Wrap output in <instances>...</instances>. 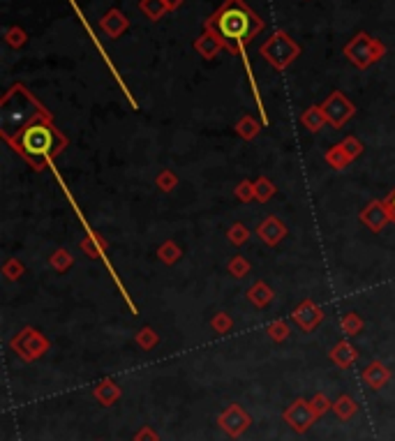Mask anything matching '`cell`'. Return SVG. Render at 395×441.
<instances>
[{
    "label": "cell",
    "mask_w": 395,
    "mask_h": 441,
    "mask_svg": "<svg viewBox=\"0 0 395 441\" xmlns=\"http://www.w3.org/2000/svg\"><path fill=\"white\" fill-rule=\"evenodd\" d=\"M245 296H247V300L252 303V305L256 307V309H263V307H268L270 303H273V298H275V291L273 289L268 287V282H263V280H256L252 287L247 289L245 291Z\"/></svg>",
    "instance_id": "17"
},
{
    "label": "cell",
    "mask_w": 395,
    "mask_h": 441,
    "mask_svg": "<svg viewBox=\"0 0 395 441\" xmlns=\"http://www.w3.org/2000/svg\"><path fill=\"white\" fill-rule=\"evenodd\" d=\"M218 423L227 434H231V437H240V434L249 427V423H252V418L247 416V411L243 409V406L231 404L227 411H222Z\"/></svg>",
    "instance_id": "12"
},
{
    "label": "cell",
    "mask_w": 395,
    "mask_h": 441,
    "mask_svg": "<svg viewBox=\"0 0 395 441\" xmlns=\"http://www.w3.org/2000/svg\"><path fill=\"white\" fill-rule=\"evenodd\" d=\"M49 266H51L55 273L62 275V273H67L69 268L74 266V257L69 254V250H65V247H58V250L49 257Z\"/></svg>",
    "instance_id": "26"
},
{
    "label": "cell",
    "mask_w": 395,
    "mask_h": 441,
    "mask_svg": "<svg viewBox=\"0 0 395 441\" xmlns=\"http://www.w3.org/2000/svg\"><path fill=\"white\" fill-rule=\"evenodd\" d=\"M139 10H141V15L148 17L150 21H159V19L169 12L164 0H139Z\"/></svg>",
    "instance_id": "24"
},
{
    "label": "cell",
    "mask_w": 395,
    "mask_h": 441,
    "mask_svg": "<svg viewBox=\"0 0 395 441\" xmlns=\"http://www.w3.org/2000/svg\"><path fill=\"white\" fill-rule=\"evenodd\" d=\"M315 418H317L315 409H312V404L305 402V399H296V402L284 411V420H287L296 432H305L315 423Z\"/></svg>",
    "instance_id": "13"
},
{
    "label": "cell",
    "mask_w": 395,
    "mask_h": 441,
    "mask_svg": "<svg viewBox=\"0 0 395 441\" xmlns=\"http://www.w3.org/2000/svg\"><path fill=\"white\" fill-rule=\"evenodd\" d=\"M100 28H102V33L107 37H111V39H118L123 35L125 30L130 28V19L123 15L121 10H109L107 15H104L102 19H100Z\"/></svg>",
    "instance_id": "15"
},
{
    "label": "cell",
    "mask_w": 395,
    "mask_h": 441,
    "mask_svg": "<svg viewBox=\"0 0 395 441\" xmlns=\"http://www.w3.org/2000/svg\"><path fill=\"white\" fill-rule=\"evenodd\" d=\"M155 185L159 192H164V195H169V192H173L178 188V176L173 169H162L159 174L155 176Z\"/></svg>",
    "instance_id": "31"
},
{
    "label": "cell",
    "mask_w": 395,
    "mask_h": 441,
    "mask_svg": "<svg viewBox=\"0 0 395 441\" xmlns=\"http://www.w3.org/2000/svg\"><path fill=\"white\" fill-rule=\"evenodd\" d=\"M266 333L268 337L273 342H284L287 337L291 335V328H289V323L284 321V319H277V321H270L268 326H266Z\"/></svg>",
    "instance_id": "34"
},
{
    "label": "cell",
    "mask_w": 395,
    "mask_h": 441,
    "mask_svg": "<svg viewBox=\"0 0 395 441\" xmlns=\"http://www.w3.org/2000/svg\"><path fill=\"white\" fill-rule=\"evenodd\" d=\"M263 28H266L263 19L252 8H247L245 0H225L206 19V30H213L225 42L229 53H243Z\"/></svg>",
    "instance_id": "2"
},
{
    "label": "cell",
    "mask_w": 395,
    "mask_h": 441,
    "mask_svg": "<svg viewBox=\"0 0 395 441\" xmlns=\"http://www.w3.org/2000/svg\"><path fill=\"white\" fill-rule=\"evenodd\" d=\"M386 56V44L379 42L377 37L367 35V33H356L349 42L344 44V58L358 70H367L370 65L379 63Z\"/></svg>",
    "instance_id": "5"
},
{
    "label": "cell",
    "mask_w": 395,
    "mask_h": 441,
    "mask_svg": "<svg viewBox=\"0 0 395 441\" xmlns=\"http://www.w3.org/2000/svg\"><path fill=\"white\" fill-rule=\"evenodd\" d=\"M301 125L308 129V132H319L324 125H328V120H326V116L322 111V105H315V107H308L305 111L301 114Z\"/></svg>",
    "instance_id": "20"
},
{
    "label": "cell",
    "mask_w": 395,
    "mask_h": 441,
    "mask_svg": "<svg viewBox=\"0 0 395 441\" xmlns=\"http://www.w3.org/2000/svg\"><path fill=\"white\" fill-rule=\"evenodd\" d=\"M10 347H12L14 354L21 358V361L33 363L51 349V342L46 340V335L42 333V330L33 328V326H24L10 340Z\"/></svg>",
    "instance_id": "6"
},
{
    "label": "cell",
    "mask_w": 395,
    "mask_h": 441,
    "mask_svg": "<svg viewBox=\"0 0 395 441\" xmlns=\"http://www.w3.org/2000/svg\"><path fill=\"white\" fill-rule=\"evenodd\" d=\"M324 316L326 314H324L322 305H317L312 298H305L294 307V312H291V321H294L303 333H312V330L324 321Z\"/></svg>",
    "instance_id": "10"
},
{
    "label": "cell",
    "mask_w": 395,
    "mask_h": 441,
    "mask_svg": "<svg viewBox=\"0 0 395 441\" xmlns=\"http://www.w3.org/2000/svg\"><path fill=\"white\" fill-rule=\"evenodd\" d=\"M363 326H365V321L358 312H346V314H342V319H340V328H342V333L349 337L358 335L360 330H363Z\"/></svg>",
    "instance_id": "27"
},
{
    "label": "cell",
    "mask_w": 395,
    "mask_h": 441,
    "mask_svg": "<svg viewBox=\"0 0 395 441\" xmlns=\"http://www.w3.org/2000/svg\"><path fill=\"white\" fill-rule=\"evenodd\" d=\"M3 278L7 282H17L24 278V273H26V266H24V261H19L17 257H10V259H5V264H3Z\"/></svg>",
    "instance_id": "30"
},
{
    "label": "cell",
    "mask_w": 395,
    "mask_h": 441,
    "mask_svg": "<svg viewBox=\"0 0 395 441\" xmlns=\"http://www.w3.org/2000/svg\"><path fill=\"white\" fill-rule=\"evenodd\" d=\"M333 411H335L342 420H346V418H351L353 413H356V402H353L349 395H340L337 402L333 404Z\"/></svg>",
    "instance_id": "37"
},
{
    "label": "cell",
    "mask_w": 395,
    "mask_h": 441,
    "mask_svg": "<svg viewBox=\"0 0 395 441\" xmlns=\"http://www.w3.org/2000/svg\"><path fill=\"white\" fill-rule=\"evenodd\" d=\"M211 328L218 335H227L229 330L234 328V316L229 314V312H215L213 319H211Z\"/></svg>",
    "instance_id": "36"
},
{
    "label": "cell",
    "mask_w": 395,
    "mask_h": 441,
    "mask_svg": "<svg viewBox=\"0 0 395 441\" xmlns=\"http://www.w3.org/2000/svg\"><path fill=\"white\" fill-rule=\"evenodd\" d=\"M358 219L365 229H370L372 233H379L393 222V215L391 210H388V206L384 204V199H372V201L358 213Z\"/></svg>",
    "instance_id": "9"
},
{
    "label": "cell",
    "mask_w": 395,
    "mask_h": 441,
    "mask_svg": "<svg viewBox=\"0 0 395 441\" xmlns=\"http://www.w3.org/2000/svg\"><path fill=\"white\" fill-rule=\"evenodd\" d=\"M7 146L24 157L33 171H44L55 162V157L65 153L67 136L55 127L53 116H42L7 141Z\"/></svg>",
    "instance_id": "1"
},
{
    "label": "cell",
    "mask_w": 395,
    "mask_h": 441,
    "mask_svg": "<svg viewBox=\"0 0 395 441\" xmlns=\"http://www.w3.org/2000/svg\"><path fill=\"white\" fill-rule=\"evenodd\" d=\"M81 252L86 254L90 259H107V252H109V243L107 238L100 236L97 231L88 229V236L81 238Z\"/></svg>",
    "instance_id": "16"
},
{
    "label": "cell",
    "mask_w": 395,
    "mask_h": 441,
    "mask_svg": "<svg viewBox=\"0 0 395 441\" xmlns=\"http://www.w3.org/2000/svg\"><path fill=\"white\" fill-rule=\"evenodd\" d=\"M227 240L231 243L234 247H243L249 240V229L243 222H234L231 226L227 229Z\"/></svg>",
    "instance_id": "32"
},
{
    "label": "cell",
    "mask_w": 395,
    "mask_h": 441,
    "mask_svg": "<svg viewBox=\"0 0 395 441\" xmlns=\"http://www.w3.org/2000/svg\"><path fill=\"white\" fill-rule=\"evenodd\" d=\"M388 379H391V372H388V368L381 361H372L363 370V381L370 386V388H374V390H379L381 386L388 381Z\"/></svg>",
    "instance_id": "19"
},
{
    "label": "cell",
    "mask_w": 395,
    "mask_h": 441,
    "mask_svg": "<svg viewBox=\"0 0 395 441\" xmlns=\"http://www.w3.org/2000/svg\"><path fill=\"white\" fill-rule=\"evenodd\" d=\"M275 192H277V185L270 181L268 176H259L254 181V199L259 204H266L270 201V199L275 197Z\"/></svg>",
    "instance_id": "25"
},
{
    "label": "cell",
    "mask_w": 395,
    "mask_h": 441,
    "mask_svg": "<svg viewBox=\"0 0 395 441\" xmlns=\"http://www.w3.org/2000/svg\"><path fill=\"white\" fill-rule=\"evenodd\" d=\"M227 271H229V275H231V278L243 280V278H247L249 271H252V264H249V259H245L243 254H236V257L229 259Z\"/></svg>",
    "instance_id": "28"
},
{
    "label": "cell",
    "mask_w": 395,
    "mask_h": 441,
    "mask_svg": "<svg viewBox=\"0 0 395 441\" xmlns=\"http://www.w3.org/2000/svg\"><path fill=\"white\" fill-rule=\"evenodd\" d=\"M134 441H159V437L155 430H150V427H141V430L134 434Z\"/></svg>",
    "instance_id": "39"
},
{
    "label": "cell",
    "mask_w": 395,
    "mask_h": 441,
    "mask_svg": "<svg viewBox=\"0 0 395 441\" xmlns=\"http://www.w3.org/2000/svg\"><path fill=\"white\" fill-rule=\"evenodd\" d=\"M322 111L333 129H340L356 116V105L346 98L342 91H333L328 98L322 102Z\"/></svg>",
    "instance_id": "8"
},
{
    "label": "cell",
    "mask_w": 395,
    "mask_h": 441,
    "mask_svg": "<svg viewBox=\"0 0 395 441\" xmlns=\"http://www.w3.org/2000/svg\"><path fill=\"white\" fill-rule=\"evenodd\" d=\"M363 150H365V146L358 136H344L340 143H335V146H331L326 150L324 162L328 164L333 171H344L353 160H358V157L363 155Z\"/></svg>",
    "instance_id": "7"
},
{
    "label": "cell",
    "mask_w": 395,
    "mask_h": 441,
    "mask_svg": "<svg viewBox=\"0 0 395 441\" xmlns=\"http://www.w3.org/2000/svg\"><path fill=\"white\" fill-rule=\"evenodd\" d=\"M234 129H236V134H238L243 141H252L261 132V123L256 120L254 116H243V118L236 123Z\"/></svg>",
    "instance_id": "23"
},
{
    "label": "cell",
    "mask_w": 395,
    "mask_h": 441,
    "mask_svg": "<svg viewBox=\"0 0 395 441\" xmlns=\"http://www.w3.org/2000/svg\"><path fill=\"white\" fill-rule=\"evenodd\" d=\"M256 236H259L263 245L277 247L289 236V229H287V224H284V219H280L277 215H266L259 224H256Z\"/></svg>",
    "instance_id": "11"
},
{
    "label": "cell",
    "mask_w": 395,
    "mask_h": 441,
    "mask_svg": "<svg viewBox=\"0 0 395 441\" xmlns=\"http://www.w3.org/2000/svg\"><path fill=\"white\" fill-rule=\"evenodd\" d=\"M155 254L164 266H173V264H178L180 257H183V247H180L176 240L169 238V240H164V243H159Z\"/></svg>",
    "instance_id": "21"
},
{
    "label": "cell",
    "mask_w": 395,
    "mask_h": 441,
    "mask_svg": "<svg viewBox=\"0 0 395 441\" xmlns=\"http://www.w3.org/2000/svg\"><path fill=\"white\" fill-rule=\"evenodd\" d=\"M5 42L12 49H24L28 42V33L21 26H10V28H5Z\"/></svg>",
    "instance_id": "33"
},
{
    "label": "cell",
    "mask_w": 395,
    "mask_h": 441,
    "mask_svg": "<svg viewBox=\"0 0 395 441\" xmlns=\"http://www.w3.org/2000/svg\"><path fill=\"white\" fill-rule=\"evenodd\" d=\"M95 397H97V402H102L104 406H111L118 397H121V388H118L116 381L104 379V381L95 386Z\"/></svg>",
    "instance_id": "22"
},
{
    "label": "cell",
    "mask_w": 395,
    "mask_h": 441,
    "mask_svg": "<svg viewBox=\"0 0 395 441\" xmlns=\"http://www.w3.org/2000/svg\"><path fill=\"white\" fill-rule=\"evenodd\" d=\"M194 51H197L204 60H213L215 56H220L222 51H227V46L213 30L204 28V33L194 39Z\"/></svg>",
    "instance_id": "14"
},
{
    "label": "cell",
    "mask_w": 395,
    "mask_h": 441,
    "mask_svg": "<svg viewBox=\"0 0 395 441\" xmlns=\"http://www.w3.org/2000/svg\"><path fill=\"white\" fill-rule=\"evenodd\" d=\"M312 409H315V413H317V418L319 416H322V413H326V411H328L331 409V402H328V399H326V395H322V393H319V395H315V399H312Z\"/></svg>",
    "instance_id": "38"
},
{
    "label": "cell",
    "mask_w": 395,
    "mask_h": 441,
    "mask_svg": "<svg viewBox=\"0 0 395 441\" xmlns=\"http://www.w3.org/2000/svg\"><path fill=\"white\" fill-rule=\"evenodd\" d=\"M164 3H166V8H169V12H176L185 0H164Z\"/></svg>",
    "instance_id": "41"
},
{
    "label": "cell",
    "mask_w": 395,
    "mask_h": 441,
    "mask_svg": "<svg viewBox=\"0 0 395 441\" xmlns=\"http://www.w3.org/2000/svg\"><path fill=\"white\" fill-rule=\"evenodd\" d=\"M234 197L238 199L240 204L256 201V199H254V181H249V178H243V181L234 188Z\"/></svg>",
    "instance_id": "35"
},
{
    "label": "cell",
    "mask_w": 395,
    "mask_h": 441,
    "mask_svg": "<svg viewBox=\"0 0 395 441\" xmlns=\"http://www.w3.org/2000/svg\"><path fill=\"white\" fill-rule=\"evenodd\" d=\"M301 44L289 35L287 30H275L266 42L261 44L259 53L266 58L270 67H275L277 72H284L294 60L301 56Z\"/></svg>",
    "instance_id": "4"
},
{
    "label": "cell",
    "mask_w": 395,
    "mask_h": 441,
    "mask_svg": "<svg viewBox=\"0 0 395 441\" xmlns=\"http://www.w3.org/2000/svg\"><path fill=\"white\" fill-rule=\"evenodd\" d=\"M134 342H137V347H139V349L150 351V349H155L157 344H159V335L155 333V328L143 326V328L139 330V333L134 335Z\"/></svg>",
    "instance_id": "29"
},
{
    "label": "cell",
    "mask_w": 395,
    "mask_h": 441,
    "mask_svg": "<svg viewBox=\"0 0 395 441\" xmlns=\"http://www.w3.org/2000/svg\"><path fill=\"white\" fill-rule=\"evenodd\" d=\"M42 116H53L24 84H14L0 100V136L5 143Z\"/></svg>",
    "instance_id": "3"
},
{
    "label": "cell",
    "mask_w": 395,
    "mask_h": 441,
    "mask_svg": "<svg viewBox=\"0 0 395 441\" xmlns=\"http://www.w3.org/2000/svg\"><path fill=\"white\" fill-rule=\"evenodd\" d=\"M331 361L337 365V368H349V365H353L358 361V351H356V347H353L351 342H346V340H342V342H337L335 347L331 349Z\"/></svg>",
    "instance_id": "18"
},
{
    "label": "cell",
    "mask_w": 395,
    "mask_h": 441,
    "mask_svg": "<svg viewBox=\"0 0 395 441\" xmlns=\"http://www.w3.org/2000/svg\"><path fill=\"white\" fill-rule=\"evenodd\" d=\"M384 204L388 206V210H391V215H393V222H395V188L388 192L386 199H384Z\"/></svg>",
    "instance_id": "40"
}]
</instances>
